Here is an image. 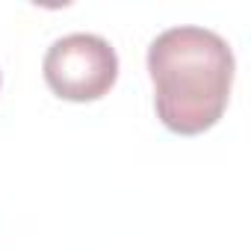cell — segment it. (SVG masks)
<instances>
[{
    "label": "cell",
    "mask_w": 251,
    "mask_h": 251,
    "mask_svg": "<svg viewBox=\"0 0 251 251\" xmlns=\"http://www.w3.org/2000/svg\"><path fill=\"white\" fill-rule=\"evenodd\" d=\"M148 74L160 121L180 136H195L210 130L227 106L233 53L213 30L172 27L148 48Z\"/></svg>",
    "instance_id": "1"
},
{
    "label": "cell",
    "mask_w": 251,
    "mask_h": 251,
    "mask_svg": "<svg viewBox=\"0 0 251 251\" xmlns=\"http://www.w3.org/2000/svg\"><path fill=\"white\" fill-rule=\"evenodd\" d=\"M118 77V56L106 39L74 33L50 45L45 56V83L62 100H98Z\"/></svg>",
    "instance_id": "2"
}]
</instances>
